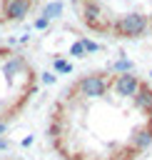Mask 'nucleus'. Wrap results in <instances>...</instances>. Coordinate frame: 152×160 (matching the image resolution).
<instances>
[{
	"label": "nucleus",
	"mask_w": 152,
	"mask_h": 160,
	"mask_svg": "<svg viewBox=\"0 0 152 160\" xmlns=\"http://www.w3.org/2000/svg\"><path fill=\"white\" fill-rule=\"evenodd\" d=\"M110 85H112V78H110L107 72L85 75V78H80V80L70 88V95H67V98H72L75 92H80L82 98H102V95L110 90Z\"/></svg>",
	"instance_id": "1"
},
{
	"label": "nucleus",
	"mask_w": 152,
	"mask_h": 160,
	"mask_svg": "<svg viewBox=\"0 0 152 160\" xmlns=\"http://www.w3.org/2000/svg\"><path fill=\"white\" fill-rule=\"evenodd\" d=\"M112 30L117 32V38H140L150 30V20L140 12H127L112 25Z\"/></svg>",
	"instance_id": "2"
},
{
	"label": "nucleus",
	"mask_w": 152,
	"mask_h": 160,
	"mask_svg": "<svg viewBox=\"0 0 152 160\" xmlns=\"http://www.w3.org/2000/svg\"><path fill=\"white\" fill-rule=\"evenodd\" d=\"M35 0H2V18L5 22H15V20H22L30 10H32Z\"/></svg>",
	"instance_id": "3"
},
{
	"label": "nucleus",
	"mask_w": 152,
	"mask_h": 160,
	"mask_svg": "<svg viewBox=\"0 0 152 160\" xmlns=\"http://www.w3.org/2000/svg\"><path fill=\"white\" fill-rule=\"evenodd\" d=\"M140 78L137 75H132V72H122V75H115V80H112V90L120 95V98H135V92L140 90Z\"/></svg>",
	"instance_id": "4"
},
{
	"label": "nucleus",
	"mask_w": 152,
	"mask_h": 160,
	"mask_svg": "<svg viewBox=\"0 0 152 160\" xmlns=\"http://www.w3.org/2000/svg\"><path fill=\"white\" fill-rule=\"evenodd\" d=\"M100 5L95 2V0H85V8H82V18H85V22L92 28V30H110L112 25L110 22H100Z\"/></svg>",
	"instance_id": "5"
},
{
	"label": "nucleus",
	"mask_w": 152,
	"mask_h": 160,
	"mask_svg": "<svg viewBox=\"0 0 152 160\" xmlns=\"http://www.w3.org/2000/svg\"><path fill=\"white\" fill-rule=\"evenodd\" d=\"M150 145H152V120H150L145 128H140V130L130 138V150L137 152V155H140L142 150H147Z\"/></svg>",
	"instance_id": "6"
},
{
	"label": "nucleus",
	"mask_w": 152,
	"mask_h": 160,
	"mask_svg": "<svg viewBox=\"0 0 152 160\" xmlns=\"http://www.w3.org/2000/svg\"><path fill=\"white\" fill-rule=\"evenodd\" d=\"M132 100H135V105H137L140 110H145V112H147V118L152 120V88H147V85L142 82Z\"/></svg>",
	"instance_id": "7"
},
{
	"label": "nucleus",
	"mask_w": 152,
	"mask_h": 160,
	"mask_svg": "<svg viewBox=\"0 0 152 160\" xmlns=\"http://www.w3.org/2000/svg\"><path fill=\"white\" fill-rule=\"evenodd\" d=\"M2 70H5V75H7V78H12L17 70H27V62H25L20 55H10V58H7V62L2 65Z\"/></svg>",
	"instance_id": "8"
},
{
	"label": "nucleus",
	"mask_w": 152,
	"mask_h": 160,
	"mask_svg": "<svg viewBox=\"0 0 152 160\" xmlns=\"http://www.w3.org/2000/svg\"><path fill=\"white\" fill-rule=\"evenodd\" d=\"M62 12V2H50L45 10H42V18H47V20H52V18H57Z\"/></svg>",
	"instance_id": "9"
},
{
	"label": "nucleus",
	"mask_w": 152,
	"mask_h": 160,
	"mask_svg": "<svg viewBox=\"0 0 152 160\" xmlns=\"http://www.w3.org/2000/svg\"><path fill=\"white\" fill-rule=\"evenodd\" d=\"M60 130H62V122H60V120L55 118V120L50 122V128H47V135H50V138H52V140L57 142V138H60Z\"/></svg>",
	"instance_id": "10"
},
{
	"label": "nucleus",
	"mask_w": 152,
	"mask_h": 160,
	"mask_svg": "<svg viewBox=\"0 0 152 160\" xmlns=\"http://www.w3.org/2000/svg\"><path fill=\"white\" fill-rule=\"evenodd\" d=\"M115 70H117L120 75H122V72H130V70H132V62H130L127 58H120V60L115 62Z\"/></svg>",
	"instance_id": "11"
},
{
	"label": "nucleus",
	"mask_w": 152,
	"mask_h": 160,
	"mask_svg": "<svg viewBox=\"0 0 152 160\" xmlns=\"http://www.w3.org/2000/svg\"><path fill=\"white\" fill-rule=\"evenodd\" d=\"M80 45H82V50H85V52H97V50H100V45H97L95 40H87V38H82V40H80Z\"/></svg>",
	"instance_id": "12"
},
{
	"label": "nucleus",
	"mask_w": 152,
	"mask_h": 160,
	"mask_svg": "<svg viewBox=\"0 0 152 160\" xmlns=\"http://www.w3.org/2000/svg\"><path fill=\"white\" fill-rule=\"evenodd\" d=\"M55 70H57V72H70L72 65H70L67 60H55Z\"/></svg>",
	"instance_id": "13"
},
{
	"label": "nucleus",
	"mask_w": 152,
	"mask_h": 160,
	"mask_svg": "<svg viewBox=\"0 0 152 160\" xmlns=\"http://www.w3.org/2000/svg\"><path fill=\"white\" fill-rule=\"evenodd\" d=\"M70 55H75V58H82V55H85V50H82V45H80V40H77V42H75V45L70 48Z\"/></svg>",
	"instance_id": "14"
},
{
	"label": "nucleus",
	"mask_w": 152,
	"mask_h": 160,
	"mask_svg": "<svg viewBox=\"0 0 152 160\" xmlns=\"http://www.w3.org/2000/svg\"><path fill=\"white\" fill-rule=\"evenodd\" d=\"M47 25H50V20H47V18H37V20H35V30H45Z\"/></svg>",
	"instance_id": "15"
},
{
	"label": "nucleus",
	"mask_w": 152,
	"mask_h": 160,
	"mask_svg": "<svg viewBox=\"0 0 152 160\" xmlns=\"http://www.w3.org/2000/svg\"><path fill=\"white\" fill-rule=\"evenodd\" d=\"M5 148H7V140H5V138H0V150H5Z\"/></svg>",
	"instance_id": "16"
},
{
	"label": "nucleus",
	"mask_w": 152,
	"mask_h": 160,
	"mask_svg": "<svg viewBox=\"0 0 152 160\" xmlns=\"http://www.w3.org/2000/svg\"><path fill=\"white\" fill-rule=\"evenodd\" d=\"M5 55L10 58V52H7V48H0V58H5Z\"/></svg>",
	"instance_id": "17"
},
{
	"label": "nucleus",
	"mask_w": 152,
	"mask_h": 160,
	"mask_svg": "<svg viewBox=\"0 0 152 160\" xmlns=\"http://www.w3.org/2000/svg\"><path fill=\"white\" fill-rule=\"evenodd\" d=\"M2 130H5V122H0V132H2Z\"/></svg>",
	"instance_id": "18"
}]
</instances>
